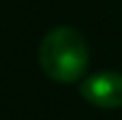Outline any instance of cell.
<instances>
[{"mask_svg": "<svg viewBox=\"0 0 122 120\" xmlns=\"http://www.w3.org/2000/svg\"><path fill=\"white\" fill-rule=\"evenodd\" d=\"M39 64L54 82H79L90 64V49L84 34L69 26L49 30L39 43Z\"/></svg>", "mask_w": 122, "mask_h": 120, "instance_id": "cell-1", "label": "cell"}, {"mask_svg": "<svg viewBox=\"0 0 122 120\" xmlns=\"http://www.w3.org/2000/svg\"><path fill=\"white\" fill-rule=\"evenodd\" d=\"M79 94L86 103L103 110L122 107V75L116 71H101L79 84Z\"/></svg>", "mask_w": 122, "mask_h": 120, "instance_id": "cell-2", "label": "cell"}]
</instances>
